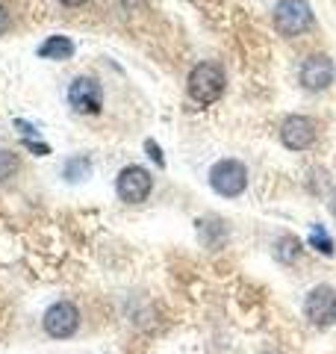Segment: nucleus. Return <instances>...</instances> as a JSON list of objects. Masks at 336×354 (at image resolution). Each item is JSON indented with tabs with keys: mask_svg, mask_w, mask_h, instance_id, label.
Wrapping results in <instances>:
<instances>
[{
	"mask_svg": "<svg viewBox=\"0 0 336 354\" xmlns=\"http://www.w3.org/2000/svg\"><path fill=\"white\" fill-rule=\"evenodd\" d=\"M304 313L316 328H330L336 322V290L333 286H316L304 301Z\"/></svg>",
	"mask_w": 336,
	"mask_h": 354,
	"instance_id": "423d86ee",
	"label": "nucleus"
},
{
	"mask_svg": "<svg viewBox=\"0 0 336 354\" xmlns=\"http://www.w3.org/2000/svg\"><path fill=\"white\" fill-rule=\"evenodd\" d=\"M65 6H80V3H86V0H62Z\"/></svg>",
	"mask_w": 336,
	"mask_h": 354,
	"instance_id": "a211bd4d",
	"label": "nucleus"
},
{
	"mask_svg": "<svg viewBox=\"0 0 336 354\" xmlns=\"http://www.w3.org/2000/svg\"><path fill=\"white\" fill-rule=\"evenodd\" d=\"M39 57L41 59H68V57H74V41L68 36H50L48 41L39 44Z\"/></svg>",
	"mask_w": 336,
	"mask_h": 354,
	"instance_id": "9d476101",
	"label": "nucleus"
},
{
	"mask_svg": "<svg viewBox=\"0 0 336 354\" xmlns=\"http://www.w3.org/2000/svg\"><path fill=\"white\" fill-rule=\"evenodd\" d=\"M189 95L198 104H212L224 95V71L216 62H198L189 74Z\"/></svg>",
	"mask_w": 336,
	"mask_h": 354,
	"instance_id": "f257e3e1",
	"label": "nucleus"
},
{
	"mask_svg": "<svg viewBox=\"0 0 336 354\" xmlns=\"http://www.w3.org/2000/svg\"><path fill=\"white\" fill-rule=\"evenodd\" d=\"M68 104L83 115H95L104 106V88L95 77H77L68 88Z\"/></svg>",
	"mask_w": 336,
	"mask_h": 354,
	"instance_id": "0eeeda50",
	"label": "nucleus"
},
{
	"mask_svg": "<svg viewBox=\"0 0 336 354\" xmlns=\"http://www.w3.org/2000/svg\"><path fill=\"white\" fill-rule=\"evenodd\" d=\"M312 24V9L307 0H280L274 6V30L280 36H301Z\"/></svg>",
	"mask_w": 336,
	"mask_h": 354,
	"instance_id": "7ed1b4c3",
	"label": "nucleus"
},
{
	"mask_svg": "<svg viewBox=\"0 0 336 354\" xmlns=\"http://www.w3.org/2000/svg\"><path fill=\"white\" fill-rule=\"evenodd\" d=\"M88 171H92V162H88L86 157H71L68 162H65V169H62V174L68 177L71 183H77L80 177H86Z\"/></svg>",
	"mask_w": 336,
	"mask_h": 354,
	"instance_id": "ddd939ff",
	"label": "nucleus"
},
{
	"mask_svg": "<svg viewBox=\"0 0 336 354\" xmlns=\"http://www.w3.org/2000/svg\"><path fill=\"white\" fill-rule=\"evenodd\" d=\"M336 77V68H333V59L324 57V53H316V57H310L304 65H301V86L307 88V92H321V88H328Z\"/></svg>",
	"mask_w": 336,
	"mask_h": 354,
	"instance_id": "1a4fd4ad",
	"label": "nucleus"
},
{
	"mask_svg": "<svg viewBox=\"0 0 336 354\" xmlns=\"http://www.w3.org/2000/svg\"><path fill=\"white\" fill-rule=\"evenodd\" d=\"M153 189V177L142 165H127L118 174V198L127 204H142Z\"/></svg>",
	"mask_w": 336,
	"mask_h": 354,
	"instance_id": "39448f33",
	"label": "nucleus"
},
{
	"mask_svg": "<svg viewBox=\"0 0 336 354\" xmlns=\"http://www.w3.org/2000/svg\"><path fill=\"white\" fill-rule=\"evenodd\" d=\"M44 330L53 337V339H68L77 334V328H80V310H77L71 301H56L48 307V313H44Z\"/></svg>",
	"mask_w": 336,
	"mask_h": 354,
	"instance_id": "20e7f679",
	"label": "nucleus"
},
{
	"mask_svg": "<svg viewBox=\"0 0 336 354\" xmlns=\"http://www.w3.org/2000/svg\"><path fill=\"white\" fill-rule=\"evenodd\" d=\"M24 148H30L36 157H48L50 153V145H44V142H36V139H24Z\"/></svg>",
	"mask_w": 336,
	"mask_h": 354,
	"instance_id": "2eb2a0df",
	"label": "nucleus"
},
{
	"mask_svg": "<svg viewBox=\"0 0 336 354\" xmlns=\"http://www.w3.org/2000/svg\"><path fill=\"white\" fill-rule=\"evenodd\" d=\"M209 183L218 195L236 198L245 192V186H248V169H245L239 160H218L209 169Z\"/></svg>",
	"mask_w": 336,
	"mask_h": 354,
	"instance_id": "f03ea898",
	"label": "nucleus"
},
{
	"mask_svg": "<svg viewBox=\"0 0 336 354\" xmlns=\"http://www.w3.org/2000/svg\"><path fill=\"white\" fill-rule=\"evenodd\" d=\"M316 136H319L316 121L307 115H289L283 124H280V142H283L289 151H307L312 142H316Z\"/></svg>",
	"mask_w": 336,
	"mask_h": 354,
	"instance_id": "6e6552de",
	"label": "nucleus"
},
{
	"mask_svg": "<svg viewBox=\"0 0 336 354\" xmlns=\"http://www.w3.org/2000/svg\"><path fill=\"white\" fill-rule=\"evenodd\" d=\"M18 171V157L12 151H0V180H9Z\"/></svg>",
	"mask_w": 336,
	"mask_h": 354,
	"instance_id": "4468645a",
	"label": "nucleus"
},
{
	"mask_svg": "<svg viewBox=\"0 0 336 354\" xmlns=\"http://www.w3.org/2000/svg\"><path fill=\"white\" fill-rule=\"evenodd\" d=\"M310 245L316 248L319 254H324V257H333V239H330V234L324 227H319V225H312V230H310Z\"/></svg>",
	"mask_w": 336,
	"mask_h": 354,
	"instance_id": "f8f14e48",
	"label": "nucleus"
},
{
	"mask_svg": "<svg viewBox=\"0 0 336 354\" xmlns=\"http://www.w3.org/2000/svg\"><path fill=\"white\" fill-rule=\"evenodd\" d=\"M6 27H9V15H6V9L0 6V36L6 32Z\"/></svg>",
	"mask_w": 336,
	"mask_h": 354,
	"instance_id": "f3484780",
	"label": "nucleus"
},
{
	"mask_svg": "<svg viewBox=\"0 0 336 354\" xmlns=\"http://www.w3.org/2000/svg\"><path fill=\"white\" fill-rule=\"evenodd\" d=\"M144 148H148V157L156 162V165H165V157H162V151H160V145H156L153 139H148L144 142Z\"/></svg>",
	"mask_w": 336,
	"mask_h": 354,
	"instance_id": "dca6fc26",
	"label": "nucleus"
},
{
	"mask_svg": "<svg viewBox=\"0 0 336 354\" xmlns=\"http://www.w3.org/2000/svg\"><path fill=\"white\" fill-rule=\"evenodd\" d=\"M298 254H301L298 236H280V239L274 242V257H277L280 263H295Z\"/></svg>",
	"mask_w": 336,
	"mask_h": 354,
	"instance_id": "9b49d317",
	"label": "nucleus"
}]
</instances>
